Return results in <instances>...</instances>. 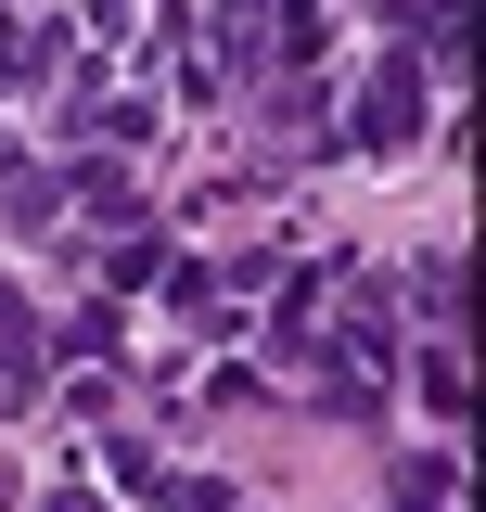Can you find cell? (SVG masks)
<instances>
[{"label":"cell","mask_w":486,"mask_h":512,"mask_svg":"<svg viewBox=\"0 0 486 512\" xmlns=\"http://www.w3.org/2000/svg\"><path fill=\"white\" fill-rule=\"evenodd\" d=\"M397 512H448V461H410L397 474Z\"/></svg>","instance_id":"cell-1"}]
</instances>
